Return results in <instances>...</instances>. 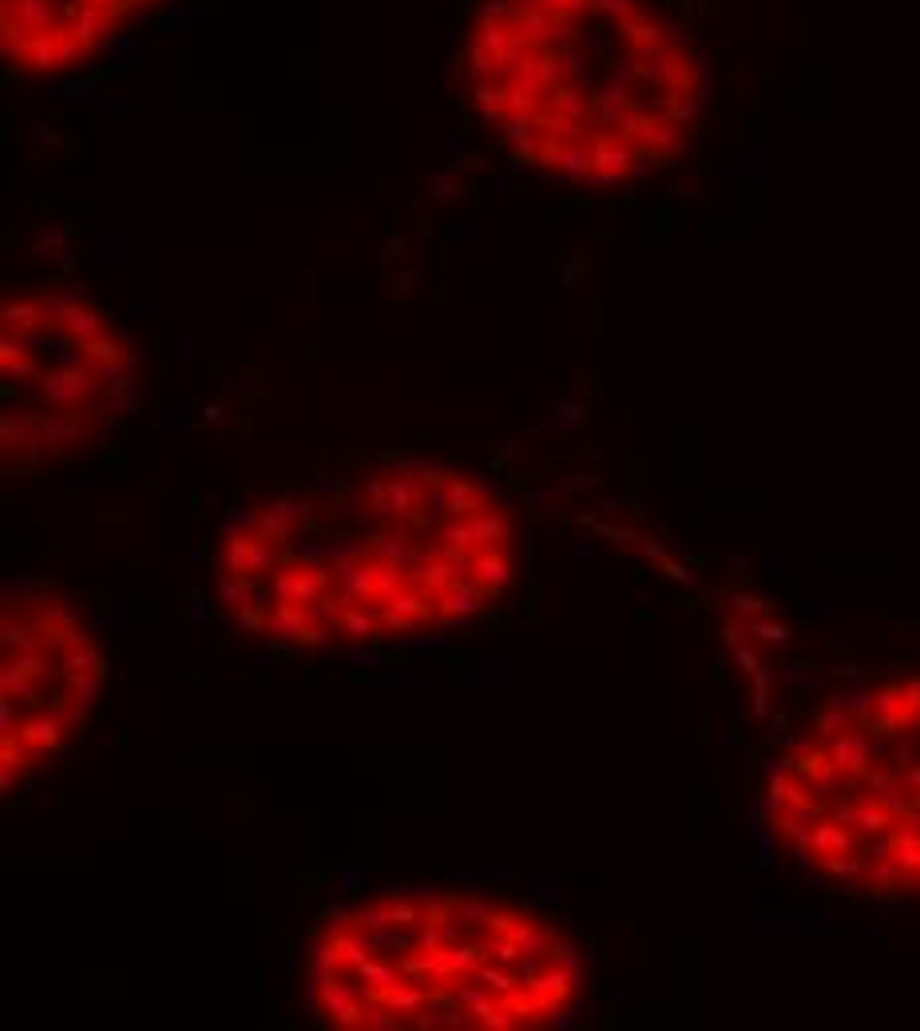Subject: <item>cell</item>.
Masks as SVG:
<instances>
[{
    "mask_svg": "<svg viewBox=\"0 0 920 1031\" xmlns=\"http://www.w3.org/2000/svg\"><path fill=\"white\" fill-rule=\"evenodd\" d=\"M762 821L825 885L920 897V675L817 710L766 774Z\"/></svg>",
    "mask_w": 920,
    "mask_h": 1031,
    "instance_id": "4",
    "label": "cell"
},
{
    "mask_svg": "<svg viewBox=\"0 0 920 1031\" xmlns=\"http://www.w3.org/2000/svg\"><path fill=\"white\" fill-rule=\"evenodd\" d=\"M516 564V520L492 484L437 460H385L250 500L219 536L215 595L258 643L365 647L484 615Z\"/></svg>",
    "mask_w": 920,
    "mask_h": 1031,
    "instance_id": "1",
    "label": "cell"
},
{
    "mask_svg": "<svg viewBox=\"0 0 920 1031\" xmlns=\"http://www.w3.org/2000/svg\"><path fill=\"white\" fill-rule=\"evenodd\" d=\"M460 80L520 163L579 187L675 163L706 104L694 44L651 0H484Z\"/></svg>",
    "mask_w": 920,
    "mask_h": 1031,
    "instance_id": "2",
    "label": "cell"
},
{
    "mask_svg": "<svg viewBox=\"0 0 920 1031\" xmlns=\"http://www.w3.org/2000/svg\"><path fill=\"white\" fill-rule=\"evenodd\" d=\"M310 1012L338 1031H536L583 996V956L540 913L468 893H381L322 924Z\"/></svg>",
    "mask_w": 920,
    "mask_h": 1031,
    "instance_id": "3",
    "label": "cell"
},
{
    "mask_svg": "<svg viewBox=\"0 0 920 1031\" xmlns=\"http://www.w3.org/2000/svg\"><path fill=\"white\" fill-rule=\"evenodd\" d=\"M104 655L76 603L48 583H16L0 603V790H24L88 726Z\"/></svg>",
    "mask_w": 920,
    "mask_h": 1031,
    "instance_id": "6",
    "label": "cell"
},
{
    "mask_svg": "<svg viewBox=\"0 0 920 1031\" xmlns=\"http://www.w3.org/2000/svg\"><path fill=\"white\" fill-rule=\"evenodd\" d=\"M135 345L76 290H20L0 310V464L44 472L88 453L135 397Z\"/></svg>",
    "mask_w": 920,
    "mask_h": 1031,
    "instance_id": "5",
    "label": "cell"
},
{
    "mask_svg": "<svg viewBox=\"0 0 920 1031\" xmlns=\"http://www.w3.org/2000/svg\"><path fill=\"white\" fill-rule=\"evenodd\" d=\"M159 0H0V52L16 72L60 76L96 60Z\"/></svg>",
    "mask_w": 920,
    "mask_h": 1031,
    "instance_id": "7",
    "label": "cell"
}]
</instances>
